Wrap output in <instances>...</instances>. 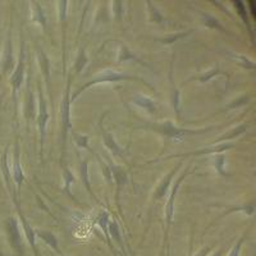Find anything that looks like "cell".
I'll use <instances>...</instances> for the list:
<instances>
[{"label": "cell", "mask_w": 256, "mask_h": 256, "mask_svg": "<svg viewBox=\"0 0 256 256\" xmlns=\"http://www.w3.org/2000/svg\"><path fill=\"white\" fill-rule=\"evenodd\" d=\"M140 128H145V130H150V131L158 132L162 136L166 137V138H170L174 142H180V141L184 140V137L188 136V134H205V132H209L212 130L210 128H202V130H188V128H180L177 126L173 124V122L170 120H166V122L160 123H148V124L141 126Z\"/></svg>", "instance_id": "obj_1"}, {"label": "cell", "mask_w": 256, "mask_h": 256, "mask_svg": "<svg viewBox=\"0 0 256 256\" xmlns=\"http://www.w3.org/2000/svg\"><path fill=\"white\" fill-rule=\"evenodd\" d=\"M118 81H140V82H144V84H146L148 86H150L148 82L144 81V80H141V78H138V77H136V76H130V74L116 72V70H102V72L95 74L91 81L86 82L84 84H82L81 88H77L76 92L73 94V95H70V102H76V100L78 99V96L81 95L82 92H84V91L88 90V88H90L91 86H95V84H102V82H118ZM150 88H152V86H150Z\"/></svg>", "instance_id": "obj_2"}, {"label": "cell", "mask_w": 256, "mask_h": 256, "mask_svg": "<svg viewBox=\"0 0 256 256\" xmlns=\"http://www.w3.org/2000/svg\"><path fill=\"white\" fill-rule=\"evenodd\" d=\"M24 42L22 41L20 44V56H18V60L16 63L14 70H12V74H10V86H12V99H13V106H14V116L17 114V106H18V91H20V86L24 84Z\"/></svg>", "instance_id": "obj_3"}, {"label": "cell", "mask_w": 256, "mask_h": 256, "mask_svg": "<svg viewBox=\"0 0 256 256\" xmlns=\"http://www.w3.org/2000/svg\"><path fill=\"white\" fill-rule=\"evenodd\" d=\"M50 114L48 110V102L45 99L42 88H38V113H36V122L38 127V134H40V148L41 154H42V148H44L45 137H46V126L49 122Z\"/></svg>", "instance_id": "obj_4"}, {"label": "cell", "mask_w": 256, "mask_h": 256, "mask_svg": "<svg viewBox=\"0 0 256 256\" xmlns=\"http://www.w3.org/2000/svg\"><path fill=\"white\" fill-rule=\"evenodd\" d=\"M6 232L9 246L20 256H24V240H22V234H20V223H18L16 216H10L6 220Z\"/></svg>", "instance_id": "obj_5"}, {"label": "cell", "mask_w": 256, "mask_h": 256, "mask_svg": "<svg viewBox=\"0 0 256 256\" xmlns=\"http://www.w3.org/2000/svg\"><path fill=\"white\" fill-rule=\"evenodd\" d=\"M70 86H72V74H70L67 78V86H66V92H64L63 100L60 102V120L62 127H63V141L66 142L67 134L72 131V123H70Z\"/></svg>", "instance_id": "obj_6"}, {"label": "cell", "mask_w": 256, "mask_h": 256, "mask_svg": "<svg viewBox=\"0 0 256 256\" xmlns=\"http://www.w3.org/2000/svg\"><path fill=\"white\" fill-rule=\"evenodd\" d=\"M190 173V166H187L186 170H184L180 177L176 180L174 184L172 187V191L169 194V198L166 200V232L169 230L170 226H172V222H173V216H174V202H176V198H177V194H178V190H180V184H182V180L188 176Z\"/></svg>", "instance_id": "obj_7"}, {"label": "cell", "mask_w": 256, "mask_h": 256, "mask_svg": "<svg viewBox=\"0 0 256 256\" xmlns=\"http://www.w3.org/2000/svg\"><path fill=\"white\" fill-rule=\"evenodd\" d=\"M0 67H2V72L3 74H8L10 70H14V56H13V41H12V31L9 30L8 38H6V44H4V52L3 56H2V62H0Z\"/></svg>", "instance_id": "obj_8"}, {"label": "cell", "mask_w": 256, "mask_h": 256, "mask_svg": "<svg viewBox=\"0 0 256 256\" xmlns=\"http://www.w3.org/2000/svg\"><path fill=\"white\" fill-rule=\"evenodd\" d=\"M13 202H14L16 210H17L18 216H20V224H22V230H24V237H26V240H27V241H28L30 246H31L32 250H34V255L38 256V248H36V234H35V230H34V228L31 227V224H30L28 222H27L26 216H24V212H22V210H20V204H18L17 198H13Z\"/></svg>", "instance_id": "obj_9"}, {"label": "cell", "mask_w": 256, "mask_h": 256, "mask_svg": "<svg viewBox=\"0 0 256 256\" xmlns=\"http://www.w3.org/2000/svg\"><path fill=\"white\" fill-rule=\"evenodd\" d=\"M180 166H182V162H180V163H178L174 168H172V170H170V172H168L166 176H164L163 180H160L159 184H158L156 188H155V191H154V196H152L155 201L162 200V198L166 195V192H168V190H169V186L172 184L173 178H174L176 173H178V170H180Z\"/></svg>", "instance_id": "obj_10"}, {"label": "cell", "mask_w": 256, "mask_h": 256, "mask_svg": "<svg viewBox=\"0 0 256 256\" xmlns=\"http://www.w3.org/2000/svg\"><path fill=\"white\" fill-rule=\"evenodd\" d=\"M12 177L13 180H14L16 186L20 187V184H24V169H22V166H20V142L16 138L14 142V152H13V164H12Z\"/></svg>", "instance_id": "obj_11"}, {"label": "cell", "mask_w": 256, "mask_h": 256, "mask_svg": "<svg viewBox=\"0 0 256 256\" xmlns=\"http://www.w3.org/2000/svg\"><path fill=\"white\" fill-rule=\"evenodd\" d=\"M100 132H102V142H104L105 148H108L109 152H110L114 156H123V155H124L123 148H120V144L116 142L113 134L105 130L104 126H102V123H100Z\"/></svg>", "instance_id": "obj_12"}, {"label": "cell", "mask_w": 256, "mask_h": 256, "mask_svg": "<svg viewBox=\"0 0 256 256\" xmlns=\"http://www.w3.org/2000/svg\"><path fill=\"white\" fill-rule=\"evenodd\" d=\"M36 56H38L40 70H41V73H42V76H44L48 92L50 94V62H49V59H48L45 52L41 49L40 46L36 48Z\"/></svg>", "instance_id": "obj_13"}, {"label": "cell", "mask_w": 256, "mask_h": 256, "mask_svg": "<svg viewBox=\"0 0 256 256\" xmlns=\"http://www.w3.org/2000/svg\"><path fill=\"white\" fill-rule=\"evenodd\" d=\"M112 170V177H113L114 182H116V198L120 195V191L126 186L127 184V172L124 170V168L120 166H116V164H109Z\"/></svg>", "instance_id": "obj_14"}, {"label": "cell", "mask_w": 256, "mask_h": 256, "mask_svg": "<svg viewBox=\"0 0 256 256\" xmlns=\"http://www.w3.org/2000/svg\"><path fill=\"white\" fill-rule=\"evenodd\" d=\"M234 146V144H228V142H223L219 144L216 146H212V148H201V150H198V152H187V154H180V155H173L174 158H187V156H192V155H202V154H219V152H224V150H230Z\"/></svg>", "instance_id": "obj_15"}, {"label": "cell", "mask_w": 256, "mask_h": 256, "mask_svg": "<svg viewBox=\"0 0 256 256\" xmlns=\"http://www.w3.org/2000/svg\"><path fill=\"white\" fill-rule=\"evenodd\" d=\"M132 102H134V105H137L138 108L145 109V110L148 112L150 114H156L158 104L152 99V98H148V96L136 94V95H134V98H132Z\"/></svg>", "instance_id": "obj_16"}, {"label": "cell", "mask_w": 256, "mask_h": 256, "mask_svg": "<svg viewBox=\"0 0 256 256\" xmlns=\"http://www.w3.org/2000/svg\"><path fill=\"white\" fill-rule=\"evenodd\" d=\"M8 148H4L3 155H2V163H0V168H2V172H3L4 176V180H6V188H8L9 194L12 196V198H17V190L13 188L12 186V182H10V170H9V166H8Z\"/></svg>", "instance_id": "obj_17"}, {"label": "cell", "mask_w": 256, "mask_h": 256, "mask_svg": "<svg viewBox=\"0 0 256 256\" xmlns=\"http://www.w3.org/2000/svg\"><path fill=\"white\" fill-rule=\"evenodd\" d=\"M31 20L35 24H40L44 31H46V16H45L44 9L38 2H32L31 6Z\"/></svg>", "instance_id": "obj_18"}, {"label": "cell", "mask_w": 256, "mask_h": 256, "mask_svg": "<svg viewBox=\"0 0 256 256\" xmlns=\"http://www.w3.org/2000/svg\"><path fill=\"white\" fill-rule=\"evenodd\" d=\"M35 234L36 237L41 238L45 244L52 248V250L56 251V254H60V250H59V244H58V238L56 237V234L52 232H48V230H35Z\"/></svg>", "instance_id": "obj_19"}, {"label": "cell", "mask_w": 256, "mask_h": 256, "mask_svg": "<svg viewBox=\"0 0 256 256\" xmlns=\"http://www.w3.org/2000/svg\"><path fill=\"white\" fill-rule=\"evenodd\" d=\"M80 174H81L82 184H84L86 191L88 192V195H90L91 198H94V200L98 201V198H96L95 194L92 192V188H91L90 180H88V159H84L81 162V166H80Z\"/></svg>", "instance_id": "obj_20"}, {"label": "cell", "mask_w": 256, "mask_h": 256, "mask_svg": "<svg viewBox=\"0 0 256 256\" xmlns=\"http://www.w3.org/2000/svg\"><path fill=\"white\" fill-rule=\"evenodd\" d=\"M109 222H110V218H109V212H106V210H102V212L99 214V216L96 218V223H98V226L102 230V232H104L105 234V238H106V242H108V244L110 246L112 250H113L110 244V237H109V233H108Z\"/></svg>", "instance_id": "obj_21"}, {"label": "cell", "mask_w": 256, "mask_h": 256, "mask_svg": "<svg viewBox=\"0 0 256 256\" xmlns=\"http://www.w3.org/2000/svg\"><path fill=\"white\" fill-rule=\"evenodd\" d=\"M35 102H34V95L32 91L30 90V81L27 82V98H26V104H24V116H26L27 124L30 123V120L32 116H35Z\"/></svg>", "instance_id": "obj_22"}, {"label": "cell", "mask_w": 256, "mask_h": 256, "mask_svg": "<svg viewBox=\"0 0 256 256\" xmlns=\"http://www.w3.org/2000/svg\"><path fill=\"white\" fill-rule=\"evenodd\" d=\"M108 233H109V237L113 238L116 244H120V248L123 250V242H122V233L120 230V226L116 223V220H110L109 222V226H108Z\"/></svg>", "instance_id": "obj_23"}, {"label": "cell", "mask_w": 256, "mask_h": 256, "mask_svg": "<svg viewBox=\"0 0 256 256\" xmlns=\"http://www.w3.org/2000/svg\"><path fill=\"white\" fill-rule=\"evenodd\" d=\"M88 56H86V49H84V48H81V49H80L78 56H77L76 58V62H74V66H73V68H74V73H76V74H80V73L84 70V67L88 66Z\"/></svg>", "instance_id": "obj_24"}, {"label": "cell", "mask_w": 256, "mask_h": 256, "mask_svg": "<svg viewBox=\"0 0 256 256\" xmlns=\"http://www.w3.org/2000/svg\"><path fill=\"white\" fill-rule=\"evenodd\" d=\"M148 4V18H150V22L152 24H163L164 22V17L162 16V13L159 12V9L152 3V2H146Z\"/></svg>", "instance_id": "obj_25"}, {"label": "cell", "mask_w": 256, "mask_h": 256, "mask_svg": "<svg viewBox=\"0 0 256 256\" xmlns=\"http://www.w3.org/2000/svg\"><path fill=\"white\" fill-rule=\"evenodd\" d=\"M248 124H241L238 126V127L236 128H232L230 132H227V134H224L223 136H220L216 140V142H220V141H226V140H232V138H236V137H238L240 134H244L246 130H248Z\"/></svg>", "instance_id": "obj_26"}, {"label": "cell", "mask_w": 256, "mask_h": 256, "mask_svg": "<svg viewBox=\"0 0 256 256\" xmlns=\"http://www.w3.org/2000/svg\"><path fill=\"white\" fill-rule=\"evenodd\" d=\"M132 59H134V60H138V59H137V56H134V52L128 49L126 45H120V50H118V62L132 60Z\"/></svg>", "instance_id": "obj_27"}, {"label": "cell", "mask_w": 256, "mask_h": 256, "mask_svg": "<svg viewBox=\"0 0 256 256\" xmlns=\"http://www.w3.org/2000/svg\"><path fill=\"white\" fill-rule=\"evenodd\" d=\"M172 82V92H170V102H172V106L176 112V116H180V90L176 88V84Z\"/></svg>", "instance_id": "obj_28"}, {"label": "cell", "mask_w": 256, "mask_h": 256, "mask_svg": "<svg viewBox=\"0 0 256 256\" xmlns=\"http://www.w3.org/2000/svg\"><path fill=\"white\" fill-rule=\"evenodd\" d=\"M63 180H64V192L66 194H68V195H70V186H72V184H74V176L72 174V172H70V169L67 168V166H64L63 168Z\"/></svg>", "instance_id": "obj_29"}, {"label": "cell", "mask_w": 256, "mask_h": 256, "mask_svg": "<svg viewBox=\"0 0 256 256\" xmlns=\"http://www.w3.org/2000/svg\"><path fill=\"white\" fill-rule=\"evenodd\" d=\"M70 132H72L73 140H74V142H76V145L78 146V148H86V150L91 152L90 146H88V136H86V134H80L74 131H70Z\"/></svg>", "instance_id": "obj_30"}, {"label": "cell", "mask_w": 256, "mask_h": 256, "mask_svg": "<svg viewBox=\"0 0 256 256\" xmlns=\"http://www.w3.org/2000/svg\"><path fill=\"white\" fill-rule=\"evenodd\" d=\"M219 73H220V70H219V67H216V68H212V70H210L209 72L204 73V74H200V76H196V77H191V78L187 80L186 84L187 82L192 81V80H196V81H200V82H206L209 81V80H212V77L218 76Z\"/></svg>", "instance_id": "obj_31"}, {"label": "cell", "mask_w": 256, "mask_h": 256, "mask_svg": "<svg viewBox=\"0 0 256 256\" xmlns=\"http://www.w3.org/2000/svg\"><path fill=\"white\" fill-rule=\"evenodd\" d=\"M192 32V30H190V31H186V32H180V34H174V35H169L166 36V38H160V42L164 45H172L173 42H176L177 40H180V38H186L187 35H190Z\"/></svg>", "instance_id": "obj_32"}, {"label": "cell", "mask_w": 256, "mask_h": 256, "mask_svg": "<svg viewBox=\"0 0 256 256\" xmlns=\"http://www.w3.org/2000/svg\"><path fill=\"white\" fill-rule=\"evenodd\" d=\"M233 56V59L234 60H238L240 66H242L244 68H248V70H255V63H254L252 60H250V59H248L246 56H240V54H232Z\"/></svg>", "instance_id": "obj_33"}, {"label": "cell", "mask_w": 256, "mask_h": 256, "mask_svg": "<svg viewBox=\"0 0 256 256\" xmlns=\"http://www.w3.org/2000/svg\"><path fill=\"white\" fill-rule=\"evenodd\" d=\"M67 10H68V2L67 0H60L58 2V16H59V20L60 22H66L67 20Z\"/></svg>", "instance_id": "obj_34"}, {"label": "cell", "mask_w": 256, "mask_h": 256, "mask_svg": "<svg viewBox=\"0 0 256 256\" xmlns=\"http://www.w3.org/2000/svg\"><path fill=\"white\" fill-rule=\"evenodd\" d=\"M96 156H98V162H99V164H100V168H102V174H104V177L106 178V180H108L109 184H112V180H113V177H112L110 166H109V164H106L105 162H102V158H100L99 155H96Z\"/></svg>", "instance_id": "obj_35"}, {"label": "cell", "mask_w": 256, "mask_h": 256, "mask_svg": "<svg viewBox=\"0 0 256 256\" xmlns=\"http://www.w3.org/2000/svg\"><path fill=\"white\" fill-rule=\"evenodd\" d=\"M224 163H226V158H224L223 154H216V160H214V166H216V172L219 173V174L222 176H227L226 174V172H224Z\"/></svg>", "instance_id": "obj_36"}, {"label": "cell", "mask_w": 256, "mask_h": 256, "mask_svg": "<svg viewBox=\"0 0 256 256\" xmlns=\"http://www.w3.org/2000/svg\"><path fill=\"white\" fill-rule=\"evenodd\" d=\"M234 6H236V9L238 10V14L241 16V18L244 20V24H248V27H250V24H248V13H246V8H244V3H242V2H240V0H237V2H234Z\"/></svg>", "instance_id": "obj_37"}, {"label": "cell", "mask_w": 256, "mask_h": 256, "mask_svg": "<svg viewBox=\"0 0 256 256\" xmlns=\"http://www.w3.org/2000/svg\"><path fill=\"white\" fill-rule=\"evenodd\" d=\"M244 240H246V234H244V236H242L241 238H240L238 241L236 242V244H233L232 250L230 251V254H228V256H240V254H241L242 244H244Z\"/></svg>", "instance_id": "obj_38"}, {"label": "cell", "mask_w": 256, "mask_h": 256, "mask_svg": "<svg viewBox=\"0 0 256 256\" xmlns=\"http://www.w3.org/2000/svg\"><path fill=\"white\" fill-rule=\"evenodd\" d=\"M122 2H113V13L116 20H122L123 16V6Z\"/></svg>", "instance_id": "obj_39"}, {"label": "cell", "mask_w": 256, "mask_h": 256, "mask_svg": "<svg viewBox=\"0 0 256 256\" xmlns=\"http://www.w3.org/2000/svg\"><path fill=\"white\" fill-rule=\"evenodd\" d=\"M204 20H205V24H206L208 27H210V28H219V30L222 28L218 20H216L214 17H212V16L205 14L204 16Z\"/></svg>", "instance_id": "obj_40"}, {"label": "cell", "mask_w": 256, "mask_h": 256, "mask_svg": "<svg viewBox=\"0 0 256 256\" xmlns=\"http://www.w3.org/2000/svg\"><path fill=\"white\" fill-rule=\"evenodd\" d=\"M212 250V248H202V250L201 251H198V255H195V256H206L208 254H209V251Z\"/></svg>", "instance_id": "obj_41"}, {"label": "cell", "mask_w": 256, "mask_h": 256, "mask_svg": "<svg viewBox=\"0 0 256 256\" xmlns=\"http://www.w3.org/2000/svg\"><path fill=\"white\" fill-rule=\"evenodd\" d=\"M222 255H223V250H222V248H219V250L216 251V252L212 254V256H222Z\"/></svg>", "instance_id": "obj_42"}, {"label": "cell", "mask_w": 256, "mask_h": 256, "mask_svg": "<svg viewBox=\"0 0 256 256\" xmlns=\"http://www.w3.org/2000/svg\"><path fill=\"white\" fill-rule=\"evenodd\" d=\"M160 256H164V250L162 251V252H160Z\"/></svg>", "instance_id": "obj_43"}, {"label": "cell", "mask_w": 256, "mask_h": 256, "mask_svg": "<svg viewBox=\"0 0 256 256\" xmlns=\"http://www.w3.org/2000/svg\"><path fill=\"white\" fill-rule=\"evenodd\" d=\"M0 256H3V255H2V254H0Z\"/></svg>", "instance_id": "obj_44"}]
</instances>
